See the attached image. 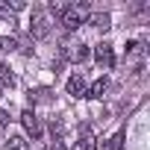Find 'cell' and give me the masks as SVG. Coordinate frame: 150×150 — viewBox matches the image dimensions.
<instances>
[{
	"label": "cell",
	"mask_w": 150,
	"mask_h": 150,
	"mask_svg": "<svg viewBox=\"0 0 150 150\" xmlns=\"http://www.w3.org/2000/svg\"><path fill=\"white\" fill-rule=\"evenodd\" d=\"M0 86H3V88H12V86H15V77L9 74V68H6L3 62H0Z\"/></svg>",
	"instance_id": "8fae6325"
},
{
	"label": "cell",
	"mask_w": 150,
	"mask_h": 150,
	"mask_svg": "<svg viewBox=\"0 0 150 150\" xmlns=\"http://www.w3.org/2000/svg\"><path fill=\"white\" fill-rule=\"evenodd\" d=\"M30 35L38 38V41L50 35V21H47V15L41 9H33V15H30Z\"/></svg>",
	"instance_id": "7a4b0ae2"
},
{
	"label": "cell",
	"mask_w": 150,
	"mask_h": 150,
	"mask_svg": "<svg viewBox=\"0 0 150 150\" xmlns=\"http://www.w3.org/2000/svg\"><path fill=\"white\" fill-rule=\"evenodd\" d=\"M86 21H88L91 27H97V30H109V27H112V18H109L106 12H94V15H88Z\"/></svg>",
	"instance_id": "52a82bcc"
},
{
	"label": "cell",
	"mask_w": 150,
	"mask_h": 150,
	"mask_svg": "<svg viewBox=\"0 0 150 150\" xmlns=\"http://www.w3.org/2000/svg\"><path fill=\"white\" fill-rule=\"evenodd\" d=\"M94 59L109 71V68H115V53H112V44H97L94 47Z\"/></svg>",
	"instance_id": "277c9868"
},
{
	"label": "cell",
	"mask_w": 150,
	"mask_h": 150,
	"mask_svg": "<svg viewBox=\"0 0 150 150\" xmlns=\"http://www.w3.org/2000/svg\"><path fill=\"white\" fill-rule=\"evenodd\" d=\"M30 100L33 103H47L50 100V91L47 88H35V91H30Z\"/></svg>",
	"instance_id": "7c38bea8"
},
{
	"label": "cell",
	"mask_w": 150,
	"mask_h": 150,
	"mask_svg": "<svg viewBox=\"0 0 150 150\" xmlns=\"http://www.w3.org/2000/svg\"><path fill=\"white\" fill-rule=\"evenodd\" d=\"M21 124H24V129H27L33 138H41V124H38V118H35L33 109H24V112H21Z\"/></svg>",
	"instance_id": "3957f363"
},
{
	"label": "cell",
	"mask_w": 150,
	"mask_h": 150,
	"mask_svg": "<svg viewBox=\"0 0 150 150\" xmlns=\"http://www.w3.org/2000/svg\"><path fill=\"white\" fill-rule=\"evenodd\" d=\"M106 86H109V83H106V77L94 80V83H91V88L86 91V97H91V100H100V97H103V91H106Z\"/></svg>",
	"instance_id": "ba28073f"
},
{
	"label": "cell",
	"mask_w": 150,
	"mask_h": 150,
	"mask_svg": "<svg viewBox=\"0 0 150 150\" xmlns=\"http://www.w3.org/2000/svg\"><path fill=\"white\" fill-rule=\"evenodd\" d=\"M6 150H30V141L24 135H9L6 138Z\"/></svg>",
	"instance_id": "9c48e42d"
},
{
	"label": "cell",
	"mask_w": 150,
	"mask_h": 150,
	"mask_svg": "<svg viewBox=\"0 0 150 150\" xmlns=\"http://www.w3.org/2000/svg\"><path fill=\"white\" fill-rule=\"evenodd\" d=\"M121 144H124V132H115V135L103 144V150H121Z\"/></svg>",
	"instance_id": "4fadbf2b"
},
{
	"label": "cell",
	"mask_w": 150,
	"mask_h": 150,
	"mask_svg": "<svg viewBox=\"0 0 150 150\" xmlns=\"http://www.w3.org/2000/svg\"><path fill=\"white\" fill-rule=\"evenodd\" d=\"M86 91H88L86 77H83V74H74V77L68 80V94L71 97H86Z\"/></svg>",
	"instance_id": "5b68a950"
},
{
	"label": "cell",
	"mask_w": 150,
	"mask_h": 150,
	"mask_svg": "<svg viewBox=\"0 0 150 150\" xmlns=\"http://www.w3.org/2000/svg\"><path fill=\"white\" fill-rule=\"evenodd\" d=\"M0 124H9V112L6 109H0Z\"/></svg>",
	"instance_id": "5bb4252c"
},
{
	"label": "cell",
	"mask_w": 150,
	"mask_h": 150,
	"mask_svg": "<svg viewBox=\"0 0 150 150\" xmlns=\"http://www.w3.org/2000/svg\"><path fill=\"white\" fill-rule=\"evenodd\" d=\"M68 56H71L74 62H86V59H88V47H86V44H71Z\"/></svg>",
	"instance_id": "30bf717a"
},
{
	"label": "cell",
	"mask_w": 150,
	"mask_h": 150,
	"mask_svg": "<svg viewBox=\"0 0 150 150\" xmlns=\"http://www.w3.org/2000/svg\"><path fill=\"white\" fill-rule=\"evenodd\" d=\"M80 150H97V135L88 124L80 127Z\"/></svg>",
	"instance_id": "8992f818"
},
{
	"label": "cell",
	"mask_w": 150,
	"mask_h": 150,
	"mask_svg": "<svg viewBox=\"0 0 150 150\" xmlns=\"http://www.w3.org/2000/svg\"><path fill=\"white\" fill-rule=\"evenodd\" d=\"M86 18H88V12H86L83 3H65V12L59 15V24H62L65 30H77Z\"/></svg>",
	"instance_id": "6da1fadb"
}]
</instances>
